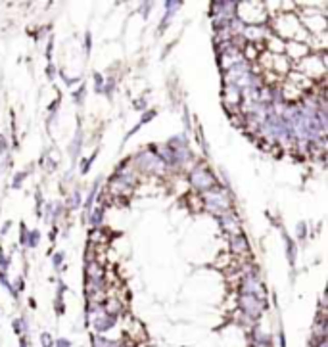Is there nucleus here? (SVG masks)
<instances>
[{"mask_svg": "<svg viewBox=\"0 0 328 347\" xmlns=\"http://www.w3.org/2000/svg\"><path fill=\"white\" fill-rule=\"evenodd\" d=\"M238 303H240L242 313L248 316L249 320H254V323H256L259 316L263 315L265 305H267L263 300H259V298H256V295H248V293H242Z\"/></svg>", "mask_w": 328, "mask_h": 347, "instance_id": "1", "label": "nucleus"}, {"mask_svg": "<svg viewBox=\"0 0 328 347\" xmlns=\"http://www.w3.org/2000/svg\"><path fill=\"white\" fill-rule=\"evenodd\" d=\"M190 182H192L194 188L198 190H211L213 188V184H215V179L208 173V171H204V169H196L192 175H190Z\"/></svg>", "mask_w": 328, "mask_h": 347, "instance_id": "2", "label": "nucleus"}, {"mask_svg": "<svg viewBox=\"0 0 328 347\" xmlns=\"http://www.w3.org/2000/svg\"><path fill=\"white\" fill-rule=\"evenodd\" d=\"M113 324H115V316L108 315L106 311L92 318V326H94V332H96V334H102V336H104V332L112 330Z\"/></svg>", "mask_w": 328, "mask_h": 347, "instance_id": "3", "label": "nucleus"}, {"mask_svg": "<svg viewBox=\"0 0 328 347\" xmlns=\"http://www.w3.org/2000/svg\"><path fill=\"white\" fill-rule=\"evenodd\" d=\"M231 247L234 253H244L248 252V242L242 234H232L231 236Z\"/></svg>", "mask_w": 328, "mask_h": 347, "instance_id": "4", "label": "nucleus"}, {"mask_svg": "<svg viewBox=\"0 0 328 347\" xmlns=\"http://www.w3.org/2000/svg\"><path fill=\"white\" fill-rule=\"evenodd\" d=\"M112 345V339L104 338L102 334H94L92 336V347H110Z\"/></svg>", "mask_w": 328, "mask_h": 347, "instance_id": "5", "label": "nucleus"}, {"mask_svg": "<svg viewBox=\"0 0 328 347\" xmlns=\"http://www.w3.org/2000/svg\"><path fill=\"white\" fill-rule=\"evenodd\" d=\"M39 341H40V347H54V338H52L50 332H42Z\"/></svg>", "mask_w": 328, "mask_h": 347, "instance_id": "6", "label": "nucleus"}, {"mask_svg": "<svg viewBox=\"0 0 328 347\" xmlns=\"http://www.w3.org/2000/svg\"><path fill=\"white\" fill-rule=\"evenodd\" d=\"M102 219H104V209L100 207V209H96V211L92 213V217H90L92 227H100V225H102Z\"/></svg>", "mask_w": 328, "mask_h": 347, "instance_id": "7", "label": "nucleus"}, {"mask_svg": "<svg viewBox=\"0 0 328 347\" xmlns=\"http://www.w3.org/2000/svg\"><path fill=\"white\" fill-rule=\"evenodd\" d=\"M40 240V232L39 230H33V232H29V236H27V245L29 247H35V245L39 244Z\"/></svg>", "mask_w": 328, "mask_h": 347, "instance_id": "8", "label": "nucleus"}, {"mask_svg": "<svg viewBox=\"0 0 328 347\" xmlns=\"http://www.w3.org/2000/svg\"><path fill=\"white\" fill-rule=\"evenodd\" d=\"M54 347H71V341L67 338H58L54 339Z\"/></svg>", "mask_w": 328, "mask_h": 347, "instance_id": "9", "label": "nucleus"}, {"mask_svg": "<svg viewBox=\"0 0 328 347\" xmlns=\"http://www.w3.org/2000/svg\"><path fill=\"white\" fill-rule=\"evenodd\" d=\"M94 81H96V92H102V87H104V79H102V75L96 73V75H94Z\"/></svg>", "mask_w": 328, "mask_h": 347, "instance_id": "10", "label": "nucleus"}, {"mask_svg": "<svg viewBox=\"0 0 328 347\" xmlns=\"http://www.w3.org/2000/svg\"><path fill=\"white\" fill-rule=\"evenodd\" d=\"M25 181V173H17V177L14 179V182H12V186L14 188H19V184Z\"/></svg>", "mask_w": 328, "mask_h": 347, "instance_id": "11", "label": "nucleus"}, {"mask_svg": "<svg viewBox=\"0 0 328 347\" xmlns=\"http://www.w3.org/2000/svg\"><path fill=\"white\" fill-rule=\"evenodd\" d=\"M62 261H64V253L62 252H58L54 257H52V263H54V267H60L62 265Z\"/></svg>", "mask_w": 328, "mask_h": 347, "instance_id": "12", "label": "nucleus"}, {"mask_svg": "<svg viewBox=\"0 0 328 347\" xmlns=\"http://www.w3.org/2000/svg\"><path fill=\"white\" fill-rule=\"evenodd\" d=\"M12 328H14V332H16L17 336H21V324H19V318H16V320L12 323Z\"/></svg>", "mask_w": 328, "mask_h": 347, "instance_id": "13", "label": "nucleus"}, {"mask_svg": "<svg viewBox=\"0 0 328 347\" xmlns=\"http://www.w3.org/2000/svg\"><path fill=\"white\" fill-rule=\"evenodd\" d=\"M69 204H71L73 209H75V207H79V192H75V194H73V197H71V202H69Z\"/></svg>", "mask_w": 328, "mask_h": 347, "instance_id": "14", "label": "nucleus"}, {"mask_svg": "<svg viewBox=\"0 0 328 347\" xmlns=\"http://www.w3.org/2000/svg\"><path fill=\"white\" fill-rule=\"evenodd\" d=\"M279 345L280 347H286V336H284V330L279 332Z\"/></svg>", "mask_w": 328, "mask_h": 347, "instance_id": "15", "label": "nucleus"}, {"mask_svg": "<svg viewBox=\"0 0 328 347\" xmlns=\"http://www.w3.org/2000/svg\"><path fill=\"white\" fill-rule=\"evenodd\" d=\"M296 230H297V234H299V238H305V225L304 222H299L296 227Z\"/></svg>", "mask_w": 328, "mask_h": 347, "instance_id": "16", "label": "nucleus"}, {"mask_svg": "<svg viewBox=\"0 0 328 347\" xmlns=\"http://www.w3.org/2000/svg\"><path fill=\"white\" fill-rule=\"evenodd\" d=\"M19 347H29V339H27V336H19Z\"/></svg>", "mask_w": 328, "mask_h": 347, "instance_id": "17", "label": "nucleus"}, {"mask_svg": "<svg viewBox=\"0 0 328 347\" xmlns=\"http://www.w3.org/2000/svg\"><path fill=\"white\" fill-rule=\"evenodd\" d=\"M16 282H17V290H23V288H25V282H23V278H17V280H16Z\"/></svg>", "mask_w": 328, "mask_h": 347, "instance_id": "18", "label": "nucleus"}, {"mask_svg": "<svg viewBox=\"0 0 328 347\" xmlns=\"http://www.w3.org/2000/svg\"><path fill=\"white\" fill-rule=\"evenodd\" d=\"M85 44H87V52H88V50H90V33L85 35Z\"/></svg>", "mask_w": 328, "mask_h": 347, "instance_id": "19", "label": "nucleus"}, {"mask_svg": "<svg viewBox=\"0 0 328 347\" xmlns=\"http://www.w3.org/2000/svg\"><path fill=\"white\" fill-rule=\"evenodd\" d=\"M81 96H85V87L81 88L79 92H77V94H75V98H77V102H81Z\"/></svg>", "mask_w": 328, "mask_h": 347, "instance_id": "20", "label": "nucleus"}, {"mask_svg": "<svg viewBox=\"0 0 328 347\" xmlns=\"http://www.w3.org/2000/svg\"><path fill=\"white\" fill-rule=\"evenodd\" d=\"M6 150V140H4V136H0V152Z\"/></svg>", "mask_w": 328, "mask_h": 347, "instance_id": "21", "label": "nucleus"}]
</instances>
